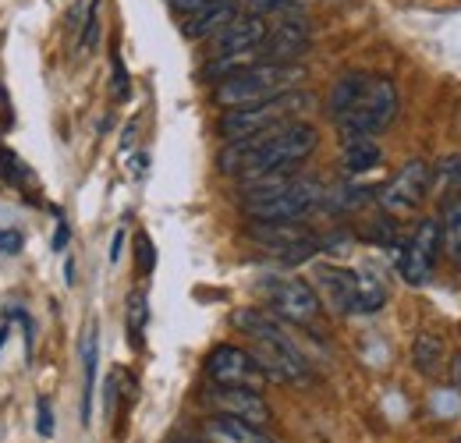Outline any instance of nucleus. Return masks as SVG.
<instances>
[{"label":"nucleus","instance_id":"nucleus-35","mask_svg":"<svg viewBox=\"0 0 461 443\" xmlns=\"http://www.w3.org/2000/svg\"><path fill=\"white\" fill-rule=\"evenodd\" d=\"M174 443H206V440H199V437H177Z\"/></svg>","mask_w":461,"mask_h":443},{"label":"nucleus","instance_id":"nucleus-22","mask_svg":"<svg viewBox=\"0 0 461 443\" xmlns=\"http://www.w3.org/2000/svg\"><path fill=\"white\" fill-rule=\"evenodd\" d=\"M440 249L451 256V263L461 267V195L444 203V217H440Z\"/></svg>","mask_w":461,"mask_h":443},{"label":"nucleus","instance_id":"nucleus-19","mask_svg":"<svg viewBox=\"0 0 461 443\" xmlns=\"http://www.w3.org/2000/svg\"><path fill=\"white\" fill-rule=\"evenodd\" d=\"M96 358H100V337L89 327L82 337V366H86V390H82V422H93V390H96Z\"/></svg>","mask_w":461,"mask_h":443},{"label":"nucleus","instance_id":"nucleus-1","mask_svg":"<svg viewBox=\"0 0 461 443\" xmlns=\"http://www.w3.org/2000/svg\"><path fill=\"white\" fill-rule=\"evenodd\" d=\"M316 146H320V131L309 121H288L281 128L228 142L217 157V167L221 174L252 181L274 170H294L305 157L316 153Z\"/></svg>","mask_w":461,"mask_h":443},{"label":"nucleus","instance_id":"nucleus-6","mask_svg":"<svg viewBox=\"0 0 461 443\" xmlns=\"http://www.w3.org/2000/svg\"><path fill=\"white\" fill-rule=\"evenodd\" d=\"M312 104L309 93H285L270 104H259V107H245V111H224L221 117V135L234 142V139H249V135H259V131H270V128H281L288 121H298V113Z\"/></svg>","mask_w":461,"mask_h":443},{"label":"nucleus","instance_id":"nucleus-18","mask_svg":"<svg viewBox=\"0 0 461 443\" xmlns=\"http://www.w3.org/2000/svg\"><path fill=\"white\" fill-rule=\"evenodd\" d=\"M411 366H415V373H422L426 380L444 376V369H447V348H444V340L429 330L415 333V337H411Z\"/></svg>","mask_w":461,"mask_h":443},{"label":"nucleus","instance_id":"nucleus-21","mask_svg":"<svg viewBox=\"0 0 461 443\" xmlns=\"http://www.w3.org/2000/svg\"><path fill=\"white\" fill-rule=\"evenodd\" d=\"M387 305V287L384 280L369 270L355 274V312H380Z\"/></svg>","mask_w":461,"mask_h":443},{"label":"nucleus","instance_id":"nucleus-12","mask_svg":"<svg viewBox=\"0 0 461 443\" xmlns=\"http://www.w3.org/2000/svg\"><path fill=\"white\" fill-rule=\"evenodd\" d=\"M203 404L213 411V415H224V419H238V422H249V426H270L274 419V408L267 404L263 390H249V387H213L203 393Z\"/></svg>","mask_w":461,"mask_h":443},{"label":"nucleus","instance_id":"nucleus-24","mask_svg":"<svg viewBox=\"0 0 461 443\" xmlns=\"http://www.w3.org/2000/svg\"><path fill=\"white\" fill-rule=\"evenodd\" d=\"M429 188H440V192H455V195H461V153L447 157V160H440V167L429 174ZM455 195H451V199H455Z\"/></svg>","mask_w":461,"mask_h":443},{"label":"nucleus","instance_id":"nucleus-10","mask_svg":"<svg viewBox=\"0 0 461 443\" xmlns=\"http://www.w3.org/2000/svg\"><path fill=\"white\" fill-rule=\"evenodd\" d=\"M440 221L437 217H422L419 227L411 231V238L404 241L402 259H398V270H402L404 284L419 287L433 277L437 270V259H440Z\"/></svg>","mask_w":461,"mask_h":443},{"label":"nucleus","instance_id":"nucleus-15","mask_svg":"<svg viewBox=\"0 0 461 443\" xmlns=\"http://www.w3.org/2000/svg\"><path fill=\"white\" fill-rule=\"evenodd\" d=\"M312 280H316V294L320 302H327L334 312H355V270H345V267H316L312 270Z\"/></svg>","mask_w":461,"mask_h":443},{"label":"nucleus","instance_id":"nucleus-32","mask_svg":"<svg viewBox=\"0 0 461 443\" xmlns=\"http://www.w3.org/2000/svg\"><path fill=\"white\" fill-rule=\"evenodd\" d=\"M447 362H451V380H455V387L461 390V351L455 358H447Z\"/></svg>","mask_w":461,"mask_h":443},{"label":"nucleus","instance_id":"nucleus-23","mask_svg":"<svg viewBox=\"0 0 461 443\" xmlns=\"http://www.w3.org/2000/svg\"><path fill=\"white\" fill-rule=\"evenodd\" d=\"M146 320H149V305H146V294H142V291H131V294H128V305H124V323H128V337H131V344H135V348L142 344Z\"/></svg>","mask_w":461,"mask_h":443},{"label":"nucleus","instance_id":"nucleus-9","mask_svg":"<svg viewBox=\"0 0 461 443\" xmlns=\"http://www.w3.org/2000/svg\"><path fill=\"white\" fill-rule=\"evenodd\" d=\"M206 376L217 387H249L263 390L270 380L263 373V366L252 358V351L238 348V344H217L206 358Z\"/></svg>","mask_w":461,"mask_h":443},{"label":"nucleus","instance_id":"nucleus-16","mask_svg":"<svg viewBox=\"0 0 461 443\" xmlns=\"http://www.w3.org/2000/svg\"><path fill=\"white\" fill-rule=\"evenodd\" d=\"M234 18H238V0H217V4L188 14L181 22V32H185V40H213Z\"/></svg>","mask_w":461,"mask_h":443},{"label":"nucleus","instance_id":"nucleus-17","mask_svg":"<svg viewBox=\"0 0 461 443\" xmlns=\"http://www.w3.org/2000/svg\"><path fill=\"white\" fill-rule=\"evenodd\" d=\"M203 440L206 443H277L267 429L249 426V422H238V419H224V415H213V419L203 422Z\"/></svg>","mask_w":461,"mask_h":443},{"label":"nucleus","instance_id":"nucleus-5","mask_svg":"<svg viewBox=\"0 0 461 443\" xmlns=\"http://www.w3.org/2000/svg\"><path fill=\"white\" fill-rule=\"evenodd\" d=\"M305 71L302 64H252L228 75L224 82H217L213 89V104L221 111H245V107H259L270 104L285 93H294L302 86Z\"/></svg>","mask_w":461,"mask_h":443},{"label":"nucleus","instance_id":"nucleus-20","mask_svg":"<svg viewBox=\"0 0 461 443\" xmlns=\"http://www.w3.org/2000/svg\"><path fill=\"white\" fill-rule=\"evenodd\" d=\"M380 160H384V153H380L376 139H345V146H341V164L348 174H366Z\"/></svg>","mask_w":461,"mask_h":443},{"label":"nucleus","instance_id":"nucleus-33","mask_svg":"<svg viewBox=\"0 0 461 443\" xmlns=\"http://www.w3.org/2000/svg\"><path fill=\"white\" fill-rule=\"evenodd\" d=\"M64 245H68V227L60 223V227H58V238H54V249H58V252H60Z\"/></svg>","mask_w":461,"mask_h":443},{"label":"nucleus","instance_id":"nucleus-31","mask_svg":"<svg viewBox=\"0 0 461 443\" xmlns=\"http://www.w3.org/2000/svg\"><path fill=\"white\" fill-rule=\"evenodd\" d=\"M0 252H7V256L22 252V234L18 231H0Z\"/></svg>","mask_w":461,"mask_h":443},{"label":"nucleus","instance_id":"nucleus-11","mask_svg":"<svg viewBox=\"0 0 461 443\" xmlns=\"http://www.w3.org/2000/svg\"><path fill=\"white\" fill-rule=\"evenodd\" d=\"M309 25L302 18V7L294 4L291 11L277 14V25L267 29V40L259 43L263 64H298V57L309 54Z\"/></svg>","mask_w":461,"mask_h":443},{"label":"nucleus","instance_id":"nucleus-26","mask_svg":"<svg viewBox=\"0 0 461 443\" xmlns=\"http://www.w3.org/2000/svg\"><path fill=\"white\" fill-rule=\"evenodd\" d=\"M96 40H100V0L89 4V18H86V32H82V40H78V50L89 54V50L96 47Z\"/></svg>","mask_w":461,"mask_h":443},{"label":"nucleus","instance_id":"nucleus-4","mask_svg":"<svg viewBox=\"0 0 461 443\" xmlns=\"http://www.w3.org/2000/svg\"><path fill=\"white\" fill-rule=\"evenodd\" d=\"M234 330H241L252 344V358L263 366L267 380L274 384H298L309 376V362L298 344L281 330V323L263 309H234Z\"/></svg>","mask_w":461,"mask_h":443},{"label":"nucleus","instance_id":"nucleus-13","mask_svg":"<svg viewBox=\"0 0 461 443\" xmlns=\"http://www.w3.org/2000/svg\"><path fill=\"white\" fill-rule=\"evenodd\" d=\"M249 238L288 263H302L320 249V238L302 223H249Z\"/></svg>","mask_w":461,"mask_h":443},{"label":"nucleus","instance_id":"nucleus-25","mask_svg":"<svg viewBox=\"0 0 461 443\" xmlns=\"http://www.w3.org/2000/svg\"><path fill=\"white\" fill-rule=\"evenodd\" d=\"M135 263H139V274L149 277L157 270V249L149 241V234H135Z\"/></svg>","mask_w":461,"mask_h":443},{"label":"nucleus","instance_id":"nucleus-36","mask_svg":"<svg viewBox=\"0 0 461 443\" xmlns=\"http://www.w3.org/2000/svg\"><path fill=\"white\" fill-rule=\"evenodd\" d=\"M458 443H461V437H458Z\"/></svg>","mask_w":461,"mask_h":443},{"label":"nucleus","instance_id":"nucleus-29","mask_svg":"<svg viewBox=\"0 0 461 443\" xmlns=\"http://www.w3.org/2000/svg\"><path fill=\"white\" fill-rule=\"evenodd\" d=\"M36 411H40V419H36V429H40L43 437H54V415H50V404H47L43 397H40Z\"/></svg>","mask_w":461,"mask_h":443},{"label":"nucleus","instance_id":"nucleus-14","mask_svg":"<svg viewBox=\"0 0 461 443\" xmlns=\"http://www.w3.org/2000/svg\"><path fill=\"white\" fill-rule=\"evenodd\" d=\"M267 22L259 14H238L234 22H228L210 43H213V57H230V54H249L259 50V43L267 40Z\"/></svg>","mask_w":461,"mask_h":443},{"label":"nucleus","instance_id":"nucleus-27","mask_svg":"<svg viewBox=\"0 0 461 443\" xmlns=\"http://www.w3.org/2000/svg\"><path fill=\"white\" fill-rule=\"evenodd\" d=\"M294 7V0H249V14H285Z\"/></svg>","mask_w":461,"mask_h":443},{"label":"nucleus","instance_id":"nucleus-7","mask_svg":"<svg viewBox=\"0 0 461 443\" xmlns=\"http://www.w3.org/2000/svg\"><path fill=\"white\" fill-rule=\"evenodd\" d=\"M429 174H433V167L426 164L422 157L408 160L387 185H380V192H376L380 210H384L391 221H402V217L419 213L422 199L429 195Z\"/></svg>","mask_w":461,"mask_h":443},{"label":"nucleus","instance_id":"nucleus-28","mask_svg":"<svg viewBox=\"0 0 461 443\" xmlns=\"http://www.w3.org/2000/svg\"><path fill=\"white\" fill-rule=\"evenodd\" d=\"M167 4H171L174 14L188 18V14H195V11H203V7H210V4H217V0H167Z\"/></svg>","mask_w":461,"mask_h":443},{"label":"nucleus","instance_id":"nucleus-2","mask_svg":"<svg viewBox=\"0 0 461 443\" xmlns=\"http://www.w3.org/2000/svg\"><path fill=\"white\" fill-rule=\"evenodd\" d=\"M402 107V93L384 75L348 71L334 82L327 111L338 121L345 139H376Z\"/></svg>","mask_w":461,"mask_h":443},{"label":"nucleus","instance_id":"nucleus-34","mask_svg":"<svg viewBox=\"0 0 461 443\" xmlns=\"http://www.w3.org/2000/svg\"><path fill=\"white\" fill-rule=\"evenodd\" d=\"M64 280H68V284H75V259H68V267H64Z\"/></svg>","mask_w":461,"mask_h":443},{"label":"nucleus","instance_id":"nucleus-8","mask_svg":"<svg viewBox=\"0 0 461 443\" xmlns=\"http://www.w3.org/2000/svg\"><path fill=\"white\" fill-rule=\"evenodd\" d=\"M263 298L270 302V316H281L288 323L309 327L320 320L323 302L312 291V284L302 277H270L263 280Z\"/></svg>","mask_w":461,"mask_h":443},{"label":"nucleus","instance_id":"nucleus-30","mask_svg":"<svg viewBox=\"0 0 461 443\" xmlns=\"http://www.w3.org/2000/svg\"><path fill=\"white\" fill-rule=\"evenodd\" d=\"M114 93L117 100H128V71H124V64H121L117 54H114Z\"/></svg>","mask_w":461,"mask_h":443},{"label":"nucleus","instance_id":"nucleus-3","mask_svg":"<svg viewBox=\"0 0 461 443\" xmlns=\"http://www.w3.org/2000/svg\"><path fill=\"white\" fill-rule=\"evenodd\" d=\"M323 203V188L312 177H294V170H274L245 181L241 210L252 223H302Z\"/></svg>","mask_w":461,"mask_h":443}]
</instances>
